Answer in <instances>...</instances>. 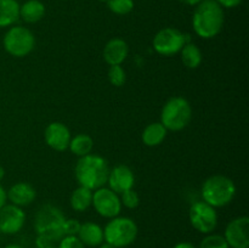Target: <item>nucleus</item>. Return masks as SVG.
I'll return each mask as SVG.
<instances>
[{
	"instance_id": "obj_1",
	"label": "nucleus",
	"mask_w": 249,
	"mask_h": 248,
	"mask_svg": "<svg viewBox=\"0 0 249 248\" xmlns=\"http://www.w3.org/2000/svg\"><path fill=\"white\" fill-rule=\"evenodd\" d=\"M225 22L224 9L215 0H203L195 6L192 28L202 39H212L221 32Z\"/></svg>"
},
{
	"instance_id": "obj_2",
	"label": "nucleus",
	"mask_w": 249,
	"mask_h": 248,
	"mask_svg": "<svg viewBox=\"0 0 249 248\" xmlns=\"http://www.w3.org/2000/svg\"><path fill=\"white\" fill-rule=\"evenodd\" d=\"M109 165L104 157L90 155L80 157L74 167V175L79 186L95 191L107 184Z\"/></svg>"
},
{
	"instance_id": "obj_3",
	"label": "nucleus",
	"mask_w": 249,
	"mask_h": 248,
	"mask_svg": "<svg viewBox=\"0 0 249 248\" xmlns=\"http://www.w3.org/2000/svg\"><path fill=\"white\" fill-rule=\"evenodd\" d=\"M66 219L67 218L60 208L53 204H44L34 216V230L36 236L45 238L51 243L60 241L65 236L63 225Z\"/></svg>"
},
{
	"instance_id": "obj_4",
	"label": "nucleus",
	"mask_w": 249,
	"mask_h": 248,
	"mask_svg": "<svg viewBox=\"0 0 249 248\" xmlns=\"http://www.w3.org/2000/svg\"><path fill=\"white\" fill-rule=\"evenodd\" d=\"M236 195V185L226 175H212L207 177L201 187L202 201L214 208H221L232 202Z\"/></svg>"
},
{
	"instance_id": "obj_5",
	"label": "nucleus",
	"mask_w": 249,
	"mask_h": 248,
	"mask_svg": "<svg viewBox=\"0 0 249 248\" xmlns=\"http://www.w3.org/2000/svg\"><path fill=\"white\" fill-rule=\"evenodd\" d=\"M192 119V108L185 97H170L160 112V123L167 130L180 131L186 128Z\"/></svg>"
},
{
	"instance_id": "obj_6",
	"label": "nucleus",
	"mask_w": 249,
	"mask_h": 248,
	"mask_svg": "<svg viewBox=\"0 0 249 248\" xmlns=\"http://www.w3.org/2000/svg\"><path fill=\"white\" fill-rule=\"evenodd\" d=\"M138 232V225L133 219L118 215L109 219L104 228L105 242L116 248H125L135 242Z\"/></svg>"
},
{
	"instance_id": "obj_7",
	"label": "nucleus",
	"mask_w": 249,
	"mask_h": 248,
	"mask_svg": "<svg viewBox=\"0 0 249 248\" xmlns=\"http://www.w3.org/2000/svg\"><path fill=\"white\" fill-rule=\"evenodd\" d=\"M2 46L5 51L14 57H26L36 46V36L27 27L11 26L4 34Z\"/></svg>"
},
{
	"instance_id": "obj_8",
	"label": "nucleus",
	"mask_w": 249,
	"mask_h": 248,
	"mask_svg": "<svg viewBox=\"0 0 249 248\" xmlns=\"http://www.w3.org/2000/svg\"><path fill=\"white\" fill-rule=\"evenodd\" d=\"M189 35L182 33L174 27H165L158 31L153 36L152 46L156 53L160 56H174L181 51L182 46L189 43Z\"/></svg>"
},
{
	"instance_id": "obj_9",
	"label": "nucleus",
	"mask_w": 249,
	"mask_h": 248,
	"mask_svg": "<svg viewBox=\"0 0 249 248\" xmlns=\"http://www.w3.org/2000/svg\"><path fill=\"white\" fill-rule=\"evenodd\" d=\"M189 220L195 230L208 235L218 226V213L214 207L209 206L204 201H196L189 209Z\"/></svg>"
},
{
	"instance_id": "obj_10",
	"label": "nucleus",
	"mask_w": 249,
	"mask_h": 248,
	"mask_svg": "<svg viewBox=\"0 0 249 248\" xmlns=\"http://www.w3.org/2000/svg\"><path fill=\"white\" fill-rule=\"evenodd\" d=\"M91 206L99 215L112 219L121 214L122 203L119 195L112 191L108 187H100L92 191Z\"/></svg>"
},
{
	"instance_id": "obj_11",
	"label": "nucleus",
	"mask_w": 249,
	"mask_h": 248,
	"mask_svg": "<svg viewBox=\"0 0 249 248\" xmlns=\"http://www.w3.org/2000/svg\"><path fill=\"white\" fill-rule=\"evenodd\" d=\"M224 238L230 248H249V218L238 216L226 225Z\"/></svg>"
},
{
	"instance_id": "obj_12",
	"label": "nucleus",
	"mask_w": 249,
	"mask_h": 248,
	"mask_svg": "<svg viewBox=\"0 0 249 248\" xmlns=\"http://www.w3.org/2000/svg\"><path fill=\"white\" fill-rule=\"evenodd\" d=\"M24 223L26 213L21 207L6 203L0 208V233L15 235L23 229Z\"/></svg>"
},
{
	"instance_id": "obj_13",
	"label": "nucleus",
	"mask_w": 249,
	"mask_h": 248,
	"mask_svg": "<svg viewBox=\"0 0 249 248\" xmlns=\"http://www.w3.org/2000/svg\"><path fill=\"white\" fill-rule=\"evenodd\" d=\"M44 139L46 145L53 151L63 152L70 146V141L72 139L71 131L66 124L61 122H53L49 124L44 131Z\"/></svg>"
},
{
	"instance_id": "obj_14",
	"label": "nucleus",
	"mask_w": 249,
	"mask_h": 248,
	"mask_svg": "<svg viewBox=\"0 0 249 248\" xmlns=\"http://www.w3.org/2000/svg\"><path fill=\"white\" fill-rule=\"evenodd\" d=\"M107 184H108V189L121 195L126 190L133 189L135 184V175L128 165L118 164L109 169Z\"/></svg>"
},
{
	"instance_id": "obj_15",
	"label": "nucleus",
	"mask_w": 249,
	"mask_h": 248,
	"mask_svg": "<svg viewBox=\"0 0 249 248\" xmlns=\"http://www.w3.org/2000/svg\"><path fill=\"white\" fill-rule=\"evenodd\" d=\"M129 53V46L122 38H112L106 43L102 51L104 60L107 65H122L126 60Z\"/></svg>"
},
{
	"instance_id": "obj_16",
	"label": "nucleus",
	"mask_w": 249,
	"mask_h": 248,
	"mask_svg": "<svg viewBox=\"0 0 249 248\" xmlns=\"http://www.w3.org/2000/svg\"><path fill=\"white\" fill-rule=\"evenodd\" d=\"M6 196L10 203L22 208L33 203L36 197V191L31 184L21 181L12 185L6 192Z\"/></svg>"
},
{
	"instance_id": "obj_17",
	"label": "nucleus",
	"mask_w": 249,
	"mask_h": 248,
	"mask_svg": "<svg viewBox=\"0 0 249 248\" xmlns=\"http://www.w3.org/2000/svg\"><path fill=\"white\" fill-rule=\"evenodd\" d=\"M77 237L85 247H99L105 241L104 229L94 221H87L80 225Z\"/></svg>"
},
{
	"instance_id": "obj_18",
	"label": "nucleus",
	"mask_w": 249,
	"mask_h": 248,
	"mask_svg": "<svg viewBox=\"0 0 249 248\" xmlns=\"http://www.w3.org/2000/svg\"><path fill=\"white\" fill-rule=\"evenodd\" d=\"M45 5L40 0H27L19 5V18L26 23H36L45 16Z\"/></svg>"
},
{
	"instance_id": "obj_19",
	"label": "nucleus",
	"mask_w": 249,
	"mask_h": 248,
	"mask_svg": "<svg viewBox=\"0 0 249 248\" xmlns=\"http://www.w3.org/2000/svg\"><path fill=\"white\" fill-rule=\"evenodd\" d=\"M19 18V4L17 0H0V28L11 27Z\"/></svg>"
},
{
	"instance_id": "obj_20",
	"label": "nucleus",
	"mask_w": 249,
	"mask_h": 248,
	"mask_svg": "<svg viewBox=\"0 0 249 248\" xmlns=\"http://www.w3.org/2000/svg\"><path fill=\"white\" fill-rule=\"evenodd\" d=\"M167 133L168 130L160 122H155V123L148 124L143 129L141 139H142V142L146 146L156 147V146L160 145L164 141V139L167 138Z\"/></svg>"
},
{
	"instance_id": "obj_21",
	"label": "nucleus",
	"mask_w": 249,
	"mask_h": 248,
	"mask_svg": "<svg viewBox=\"0 0 249 248\" xmlns=\"http://www.w3.org/2000/svg\"><path fill=\"white\" fill-rule=\"evenodd\" d=\"M92 202V191L84 186H78L72 192L70 198L71 208L75 212H85L91 207Z\"/></svg>"
},
{
	"instance_id": "obj_22",
	"label": "nucleus",
	"mask_w": 249,
	"mask_h": 248,
	"mask_svg": "<svg viewBox=\"0 0 249 248\" xmlns=\"http://www.w3.org/2000/svg\"><path fill=\"white\" fill-rule=\"evenodd\" d=\"M68 148L74 156H78L79 158L84 157L91 153L94 148V140L88 134H77L71 139Z\"/></svg>"
},
{
	"instance_id": "obj_23",
	"label": "nucleus",
	"mask_w": 249,
	"mask_h": 248,
	"mask_svg": "<svg viewBox=\"0 0 249 248\" xmlns=\"http://www.w3.org/2000/svg\"><path fill=\"white\" fill-rule=\"evenodd\" d=\"M179 53L184 66L190 70L199 67V65L202 63V51L199 50L196 44L191 43V41L185 44Z\"/></svg>"
},
{
	"instance_id": "obj_24",
	"label": "nucleus",
	"mask_w": 249,
	"mask_h": 248,
	"mask_svg": "<svg viewBox=\"0 0 249 248\" xmlns=\"http://www.w3.org/2000/svg\"><path fill=\"white\" fill-rule=\"evenodd\" d=\"M198 248H230L223 235L219 233H208L199 242Z\"/></svg>"
},
{
	"instance_id": "obj_25",
	"label": "nucleus",
	"mask_w": 249,
	"mask_h": 248,
	"mask_svg": "<svg viewBox=\"0 0 249 248\" xmlns=\"http://www.w3.org/2000/svg\"><path fill=\"white\" fill-rule=\"evenodd\" d=\"M134 5H135L134 0H108L107 1L109 11L116 15H121V16L130 14L134 9Z\"/></svg>"
},
{
	"instance_id": "obj_26",
	"label": "nucleus",
	"mask_w": 249,
	"mask_h": 248,
	"mask_svg": "<svg viewBox=\"0 0 249 248\" xmlns=\"http://www.w3.org/2000/svg\"><path fill=\"white\" fill-rule=\"evenodd\" d=\"M108 80L113 87H123L126 80V73L121 65L109 66L108 68Z\"/></svg>"
},
{
	"instance_id": "obj_27",
	"label": "nucleus",
	"mask_w": 249,
	"mask_h": 248,
	"mask_svg": "<svg viewBox=\"0 0 249 248\" xmlns=\"http://www.w3.org/2000/svg\"><path fill=\"white\" fill-rule=\"evenodd\" d=\"M119 198H121L122 206L126 207L128 209H135L140 204V197H139V194L134 189L122 192Z\"/></svg>"
},
{
	"instance_id": "obj_28",
	"label": "nucleus",
	"mask_w": 249,
	"mask_h": 248,
	"mask_svg": "<svg viewBox=\"0 0 249 248\" xmlns=\"http://www.w3.org/2000/svg\"><path fill=\"white\" fill-rule=\"evenodd\" d=\"M56 248H85V246L77 236H63Z\"/></svg>"
},
{
	"instance_id": "obj_29",
	"label": "nucleus",
	"mask_w": 249,
	"mask_h": 248,
	"mask_svg": "<svg viewBox=\"0 0 249 248\" xmlns=\"http://www.w3.org/2000/svg\"><path fill=\"white\" fill-rule=\"evenodd\" d=\"M80 225L82 223H79L77 219H66L65 225H63L65 236H77L79 232Z\"/></svg>"
},
{
	"instance_id": "obj_30",
	"label": "nucleus",
	"mask_w": 249,
	"mask_h": 248,
	"mask_svg": "<svg viewBox=\"0 0 249 248\" xmlns=\"http://www.w3.org/2000/svg\"><path fill=\"white\" fill-rule=\"evenodd\" d=\"M223 9H235L242 4L243 0H215Z\"/></svg>"
},
{
	"instance_id": "obj_31",
	"label": "nucleus",
	"mask_w": 249,
	"mask_h": 248,
	"mask_svg": "<svg viewBox=\"0 0 249 248\" xmlns=\"http://www.w3.org/2000/svg\"><path fill=\"white\" fill-rule=\"evenodd\" d=\"M6 201H7L6 190H5L4 186L0 184V208H1L2 206H5V204H6Z\"/></svg>"
},
{
	"instance_id": "obj_32",
	"label": "nucleus",
	"mask_w": 249,
	"mask_h": 248,
	"mask_svg": "<svg viewBox=\"0 0 249 248\" xmlns=\"http://www.w3.org/2000/svg\"><path fill=\"white\" fill-rule=\"evenodd\" d=\"M179 1L181 2V4L187 5V6H197V5L201 1H203V0H179Z\"/></svg>"
},
{
	"instance_id": "obj_33",
	"label": "nucleus",
	"mask_w": 249,
	"mask_h": 248,
	"mask_svg": "<svg viewBox=\"0 0 249 248\" xmlns=\"http://www.w3.org/2000/svg\"><path fill=\"white\" fill-rule=\"evenodd\" d=\"M173 248H197V247L190 242H179L177 243Z\"/></svg>"
},
{
	"instance_id": "obj_34",
	"label": "nucleus",
	"mask_w": 249,
	"mask_h": 248,
	"mask_svg": "<svg viewBox=\"0 0 249 248\" xmlns=\"http://www.w3.org/2000/svg\"><path fill=\"white\" fill-rule=\"evenodd\" d=\"M99 248H116V247H113V246H112V245H109V243L105 242V241H104V242H102L101 245L99 246Z\"/></svg>"
},
{
	"instance_id": "obj_35",
	"label": "nucleus",
	"mask_w": 249,
	"mask_h": 248,
	"mask_svg": "<svg viewBox=\"0 0 249 248\" xmlns=\"http://www.w3.org/2000/svg\"><path fill=\"white\" fill-rule=\"evenodd\" d=\"M4 248H23V247H21L19 245H16V243H10V245L5 246Z\"/></svg>"
},
{
	"instance_id": "obj_36",
	"label": "nucleus",
	"mask_w": 249,
	"mask_h": 248,
	"mask_svg": "<svg viewBox=\"0 0 249 248\" xmlns=\"http://www.w3.org/2000/svg\"><path fill=\"white\" fill-rule=\"evenodd\" d=\"M4 177H5V169L2 167H0V181L4 179Z\"/></svg>"
},
{
	"instance_id": "obj_37",
	"label": "nucleus",
	"mask_w": 249,
	"mask_h": 248,
	"mask_svg": "<svg viewBox=\"0 0 249 248\" xmlns=\"http://www.w3.org/2000/svg\"><path fill=\"white\" fill-rule=\"evenodd\" d=\"M36 248H56V247L53 245H46V246H41V247H36Z\"/></svg>"
},
{
	"instance_id": "obj_38",
	"label": "nucleus",
	"mask_w": 249,
	"mask_h": 248,
	"mask_svg": "<svg viewBox=\"0 0 249 248\" xmlns=\"http://www.w3.org/2000/svg\"><path fill=\"white\" fill-rule=\"evenodd\" d=\"M99 1H106L107 2V1H108V0H99Z\"/></svg>"
}]
</instances>
